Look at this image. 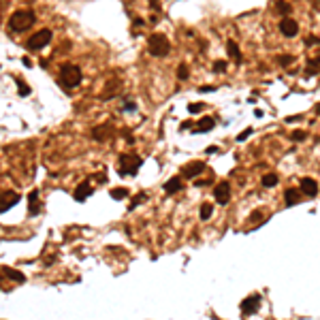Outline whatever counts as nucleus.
I'll list each match as a JSON object with an SVG mask.
<instances>
[{
    "label": "nucleus",
    "mask_w": 320,
    "mask_h": 320,
    "mask_svg": "<svg viewBox=\"0 0 320 320\" xmlns=\"http://www.w3.org/2000/svg\"><path fill=\"white\" fill-rule=\"evenodd\" d=\"M34 21H36L34 11L19 9V11H15V13L9 17V30L11 32H26L28 28L34 26Z\"/></svg>",
    "instance_id": "obj_1"
},
{
    "label": "nucleus",
    "mask_w": 320,
    "mask_h": 320,
    "mask_svg": "<svg viewBox=\"0 0 320 320\" xmlns=\"http://www.w3.org/2000/svg\"><path fill=\"white\" fill-rule=\"evenodd\" d=\"M81 79H83V75H81V68H79L77 64H64L60 68V83L64 88H68V90L77 88V85L81 83Z\"/></svg>",
    "instance_id": "obj_2"
},
{
    "label": "nucleus",
    "mask_w": 320,
    "mask_h": 320,
    "mask_svg": "<svg viewBox=\"0 0 320 320\" xmlns=\"http://www.w3.org/2000/svg\"><path fill=\"white\" fill-rule=\"evenodd\" d=\"M147 51H149V56H154V58H164V56H167V53L171 51V43H169V39H167L164 34L156 32V34L149 36V41H147Z\"/></svg>",
    "instance_id": "obj_3"
},
{
    "label": "nucleus",
    "mask_w": 320,
    "mask_h": 320,
    "mask_svg": "<svg viewBox=\"0 0 320 320\" xmlns=\"http://www.w3.org/2000/svg\"><path fill=\"white\" fill-rule=\"evenodd\" d=\"M117 164H120V175H124V177H130V175H137L139 169H141L143 160L137 156V154H120V160H117Z\"/></svg>",
    "instance_id": "obj_4"
},
{
    "label": "nucleus",
    "mask_w": 320,
    "mask_h": 320,
    "mask_svg": "<svg viewBox=\"0 0 320 320\" xmlns=\"http://www.w3.org/2000/svg\"><path fill=\"white\" fill-rule=\"evenodd\" d=\"M51 30L49 28H43L39 32H34V34L28 39V43H26V47H28L30 51H41L45 45H49V41H51Z\"/></svg>",
    "instance_id": "obj_5"
},
{
    "label": "nucleus",
    "mask_w": 320,
    "mask_h": 320,
    "mask_svg": "<svg viewBox=\"0 0 320 320\" xmlns=\"http://www.w3.org/2000/svg\"><path fill=\"white\" fill-rule=\"evenodd\" d=\"M213 196H216V201L220 203V205H226V203L231 201V184H228V181H220V184L213 188Z\"/></svg>",
    "instance_id": "obj_6"
},
{
    "label": "nucleus",
    "mask_w": 320,
    "mask_h": 320,
    "mask_svg": "<svg viewBox=\"0 0 320 320\" xmlns=\"http://www.w3.org/2000/svg\"><path fill=\"white\" fill-rule=\"evenodd\" d=\"M258 307H260V295H250L241 301V314L243 316H250V314L258 312Z\"/></svg>",
    "instance_id": "obj_7"
},
{
    "label": "nucleus",
    "mask_w": 320,
    "mask_h": 320,
    "mask_svg": "<svg viewBox=\"0 0 320 320\" xmlns=\"http://www.w3.org/2000/svg\"><path fill=\"white\" fill-rule=\"evenodd\" d=\"M280 32L286 36V39H295V36L299 34V24L290 17H284L280 21Z\"/></svg>",
    "instance_id": "obj_8"
},
{
    "label": "nucleus",
    "mask_w": 320,
    "mask_h": 320,
    "mask_svg": "<svg viewBox=\"0 0 320 320\" xmlns=\"http://www.w3.org/2000/svg\"><path fill=\"white\" fill-rule=\"evenodd\" d=\"M203 169H205V162H201V160H194V162H188L184 169H181V175L188 179H194L199 177V175L203 173Z\"/></svg>",
    "instance_id": "obj_9"
},
{
    "label": "nucleus",
    "mask_w": 320,
    "mask_h": 320,
    "mask_svg": "<svg viewBox=\"0 0 320 320\" xmlns=\"http://www.w3.org/2000/svg\"><path fill=\"white\" fill-rule=\"evenodd\" d=\"M17 201H19L17 192H13V190L4 192V194L0 196V213H4V211H9L11 207H15V205H17Z\"/></svg>",
    "instance_id": "obj_10"
},
{
    "label": "nucleus",
    "mask_w": 320,
    "mask_h": 320,
    "mask_svg": "<svg viewBox=\"0 0 320 320\" xmlns=\"http://www.w3.org/2000/svg\"><path fill=\"white\" fill-rule=\"evenodd\" d=\"M92 192H94V190H92V186H90L88 181H81V184H79L77 188H75V194H73V199L77 201V203H83V201L88 199L90 194H92Z\"/></svg>",
    "instance_id": "obj_11"
},
{
    "label": "nucleus",
    "mask_w": 320,
    "mask_h": 320,
    "mask_svg": "<svg viewBox=\"0 0 320 320\" xmlns=\"http://www.w3.org/2000/svg\"><path fill=\"white\" fill-rule=\"evenodd\" d=\"M301 192L307 196H316L318 194V184L312 177H303L301 179Z\"/></svg>",
    "instance_id": "obj_12"
},
{
    "label": "nucleus",
    "mask_w": 320,
    "mask_h": 320,
    "mask_svg": "<svg viewBox=\"0 0 320 320\" xmlns=\"http://www.w3.org/2000/svg\"><path fill=\"white\" fill-rule=\"evenodd\" d=\"M28 209H30V216H39V211H41L39 190H32L30 194H28Z\"/></svg>",
    "instance_id": "obj_13"
},
{
    "label": "nucleus",
    "mask_w": 320,
    "mask_h": 320,
    "mask_svg": "<svg viewBox=\"0 0 320 320\" xmlns=\"http://www.w3.org/2000/svg\"><path fill=\"white\" fill-rule=\"evenodd\" d=\"M299 201H301V192H299L297 188H288V190L284 192V205H286V207L297 205Z\"/></svg>",
    "instance_id": "obj_14"
},
{
    "label": "nucleus",
    "mask_w": 320,
    "mask_h": 320,
    "mask_svg": "<svg viewBox=\"0 0 320 320\" xmlns=\"http://www.w3.org/2000/svg\"><path fill=\"white\" fill-rule=\"evenodd\" d=\"M111 126H96V128H92V137L96 139V141H107V139L111 137Z\"/></svg>",
    "instance_id": "obj_15"
},
{
    "label": "nucleus",
    "mask_w": 320,
    "mask_h": 320,
    "mask_svg": "<svg viewBox=\"0 0 320 320\" xmlns=\"http://www.w3.org/2000/svg\"><path fill=\"white\" fill-rule=\"evenodd\" d=\"M216 126V120H213V117H201L199 122H196V130L194 132H209L211 128Z\"/></svg>",
    "instance_id": "obj_16"
},
{
    "label": "nucleus",
    "mask_w": 320,
    "mask_h": 320,
    "mask_svg": "<svg viewBox=\"0 0 320 320\" xmlns=\"http://www.w3.org/2000/svg\"><path fill=\"white\" fill-rule=\"evenodd\" d=\"M179 190H181V179L179 177H171L167 184H164V192H167V194H177Z\"/></svg>",
    "instance_id": "obj_17"
},
{
    "label": "nucleus",
    "mask_w": 320,
    "mask_h": 320,
    "mask_svg": "<svg viewBox=\"0 0 320 320\" xmlns=\"http://www.w3.org/2000/svg\"><path fill=\"white\" fill-rule=\"evenodd\" d=\"M226 53L231 58H235V62H241V51H239V45L235 41H228L226 43Z\"/></svg>",
    "instance_id": "obj_18"
},
{
    "label": "nucleus",
    "mask_w": 320,
    "mask_h": 320,
    "mask_svg": "<svg viewBox=\"0 0 320 320\" xmlns=\"http://www.w3.org/2000/svg\"><path fill=\"white\" fill-rule=\"evenodd\" d=\"M275 9H277V13L284 15V17H288V15H290V11H292V7L286 2V0H277V2H275Z\"/></svg>",
    "instance_id": "obj_19"
},
{
    "label": "nucleus",
    "mask_w": 320,
    "mask_h": 320,
    "mask_svg": "<svg viewBox=\"0 0 320 320\" xmlns=\"http://www.w3.org/2000/svg\"><path fill=\"white\" fill-rule=\"evenodd\" d=\"M263 186H265V188H273V186H277V175L275 173L263 175Z\"/></svg>",
    "instance_id": "obj_20"
},
{
    "label": "nucleus",
    "mask_w": 320,
    "mask_h": 320,
    "mask_svg": "<svg viewBox=\"0 0 320 320\" xmlns=\"http://www.w3.org/2000/svg\"><path fill=\"white\" fill-rule=\"evenodd\" d=\"M211 211H213V205H211V203H203V205H201V220H209V218H211Z\"/></svg>",
    "instance_id": "obj_21"
},
{
    "label": "nucleus",
    "mask_w": 320,
    "mask_h": 320,
    "mask_svg": "<svg viewBox=\"0 0 320 320\" xmlns=\"http://www.w3.org/2000/svg\"><path fill=\"white\" fill-rule=\"evenodd\" d=\"M307 73H309V75L320 73V58H314V60H309V64H307Z\"/></svg>",
    "instance_id": "obj_22"
},
{
    "label": "nucleus",
    "mask_w": 320,
    "mask_h": 320,
    "mask_svg": "<svg viewBox=\"0 0 320 320\" xmlns=\"http://www.w3.org/2000/svg\"><path fill=\"white\" fill-rule=\"evenodd\" d=\"M111 196H113L115 201L126 199V196H128V190H126V188H113V190H111Z\"/></svg>",
    "instance_id": "obj_23"
},
{
    "label": "nucleus",
    "mask_w": 320,
    "mask_h": 320,
    "mask_svg": "<svg viewBox=\"0 0 320 320\" xmlns=\"http://www.w3.org/2000/svg\"><path fill=\"white\" fill-rule=\"evenodd\" d=\"M188 75H190L188 66H186V64H179V66H177V79H181V81H184V79H188Z\"/></svg>",
    "instance_id": "obj_24"
},
{
    "label": "nucleus",
    "mask_w": 320,
    "mask_h": 320,
    "mask_svg": "<svg viewBox=\"0 0 320 320\" xmlns=\"http://www.w3.org/2000/svg\"><path fill=\"white\" fill-rule=\"evenodd\" d=\"M290 139H292V141H305V139H307V132L295 130V132H290Z\"/></svg>",
    "instance_id": "obj_25"
},
{
    "label": "nucleus",
    "mask_w": 320,
    "mask_h": 320,
    "mask_svg": "<svg viewBox=\"0 0 320 320\" xmlns=\"http://www.w3.org/2000/svg\"><path fill=\"white\" fill-rule=\"evenodd\" d=\"M4 273H7L9 277H13V280H17V282H24V275H21L19 271H13V269H4Z\"/></svg>",
    "instance_id": "obj_26"
},
{
    "label": "nucleus",
    "mask_w": 320,
    "mask_h": 320,
    "mask_svg": "<svg viewBox=\"0 0 320 320\" xmlns=\"http://www.w3.org/2000/svg\"><path fill=\"white\" fill-rule=\"evenodd\" d=\"M213 71H216V73H224V71H226V62H224V60H216V62H213Z\"/></svg>",
    "instance_id": "obj_27"
},
{
    "label": "nucleus",
    "mask_w": 320,
    "mask_h": 320,
    "mask_svg": "<svg viewBox=\"0 0 320 320\" xmlns=\"http://www.w3.org/2000/svg\"><path fill=\"white\" fill-rule=\"evenodd\" d=\"M15 81H17V88H19V96H26V94H28L30 92V90H28V85H26L24 81H21V79L17 77V79H15Z\"/></svg>",
    "instance_id": "obj_28"
},
{
    "label": "nucleus",
    "mask_w": 320,
    "mask_h": 320,
    "mask_svg": "<svg viewBox=\"0 0 320 320\" xmlns=\"http://www.w3.org/2000/svg\"><path fill=\"white\" fill-rule=\"evenodd\" d=\"M143 201H145V194H143V192H139V194L135 196V201H132V203H130V211H132V209H135V207L139 205V203H143Z\"/></svg>",
    "instance_id": "obj_29"
},
{
    "label": "nucleus",
    "mask_w": 320,
    "mask_h": 320,
    "mask_svg": "<svg viewBox=\"0 0 320 320\" xmlns=\"http://www.w3.org/2000/svg\"><path fill=\"white\" fill-rule=\"evenodd\" d=\"M292 60H295V58H292V56H280V58H277V62H280L282 66H288V64H290Z\"/></svg>",
    "instance_id": "obj_30"
},
{
    "label": "nucleus",
    "mask_w": 320,
    "mask_h": 320,
    "mask_svg": "<svg viewBox=\"0 0 320 320\" xmlns=\"http://www.w3.org/2000/svg\"><path fill=\"white\" fill-rule=\"evenodd\" d=\"M265 218H263V211H254L252 213V218H250V222H263Z\"/></svg>",
    "instance_id": "obj_31"
},
{
    "label": "nucleus",
    "mask_w": 320,
    "mask_h": 320,
    "mask_svg": "<svg viewBox=\"0 0 320 320\" xmlns=\"http://www.w3.org/2000/svg\"><path fill=\"white\" fill-rule=\"evenodd\" d=\"M201 109H203L201 103H190V105H188V111H190V113H196V111H201Z\"/></svg>",
    "instance_id": "obj_32"
},
{
    "label": "nucleus",
    "mask_w": 320,
    "mask_h": 320,
    "mask_svg": "<svg viewBox=\"0 0 320 320\" xmlns=\"http://www.w3.org/2000/svg\"><path fill=\"white\" fill-rule=\"evenodd\" d=\"M250 135H252V128H245V130L241 132V135H239L237 139H239V141H245V139H248Z\"/></svg>",
    "instance_id": "obj_33"
},
{
    "label": "nucleus",
    "mask_w": 320,
    "mask_h": 320,
    "mask_svg": "<svg viewBox=\"0 0 320 320\" xmlns=\"http://www.w3.org/2000/svg\"><path fill=\"white\" fill-rule=\"evenodd\" d=\"M192 126H196V124H192V122H181V130H188V128H192Z\"/></svg>",
    "instance_id": "obj_34"
},
{
    "label": "nucleus",
    "mask_w": 320,
    "mask_h": 320,
    "mask_svg": "<svg viewBox=\"0 0 320 320\" xmlns=\"http://www.w3.org/2000/svg\"><path fill=\"white\" fill-rule=\"evenodd\" d=\"M213 90H216V88H213V85H203V88H201V92H213Z\"/></svg>",
    "instance_id": "obj_35"
},
{
    "label": "nucleus",
    "mask_w": 320,
    "mask_h": 320,
    "mask_svg": "<svg viewBox=\"0 0 320 320\" xmlns=\"http://www.w3.org/2000/svg\"><path fill=\"white\" fill-rule=\"evenodd\" d=\"M124 109H128V111H135V109H137V105H135V103H126V105H124Z\"/></svg>",
    "instance_id": "obj_36"
},
{
    "label": "nucleus",
    "mask_w": 320,
    "mask_h": 320,
    "mask_svg": "<svg viewBox=\"0 0 320 320\" xmlns=\"http://www.w3.org/2000/svg\"><path fill=\"white\" fill-rule=\"evenodd\" d=\"M299 120H303V115H292V117H288L286 122H299Z\"/></svg>",
    "instance_id": "obj_37"
},
{
    "label": "nucleus",
    "mask_w": 320,
    "mask_h": 320,
    "mask_svg": "<svg viewBox=\"0 0 320 320\" xmlns=\"http://www.w3.org/2000/svg\"><path fill=\"white\" fill-rule=\"evenodd\" d=\"M149 2H152V7H154V9H156V11L160 9V0H149Z\"/></svg>",
    "instance_id": "obj_38"
},
{
    "label": "nucleus",
    "mask_w": 320,
    "mask_h": 320,
    "mask_svg": "<svg viewBox=\"0 0 320 320\" xmlns=\"http://www.w3.org/2000/svg\"><path fill=\"white\" fill-rule=\"evenodd\" d=\"M216 152H218L216 145H209V147H207V154H216Z\"/></svg>",
    "instance_id": "obj_39"
},
{
    "label": "nucleus",
    "mask_w": 320,
    "mask_h": 320,
    "mask_svg": "<svg viewBox=\"0 0 320 320\" xmlns=\"http://www.w3.org/2000/svg\"><path fill=\"white\" fill-rule=\"evenodd\" d=\"M316 111H318V115H320V107H318V109H316Z\"/></svg>",
    "instance_id": "obj_40"
}]
</instances>
